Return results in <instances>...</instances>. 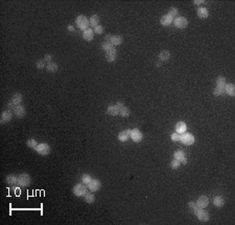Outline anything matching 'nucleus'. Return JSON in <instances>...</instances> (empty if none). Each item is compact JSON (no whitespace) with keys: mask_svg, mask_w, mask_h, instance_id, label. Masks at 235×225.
<instances>
[{"mask_svg":"<svg viewBox=\"0 0 235 225\" xmlns=\"http://www.w3.org/2000/svg\"><path fill=\"white\" fill-rule=\"evenodd\" d=\"M75 23H76V26H78L80 30H82L83 32L86 30H88V26L90 25L89 20H88L87 17L84 16V15H80V16L76 17Z\"/></svg>","mask_w":235,"mask_h":225,"instance_id":"obj_1","label":"nucleus"},{"mask_svg":"<svg viewBox=\"0 0 235 225\" xmlns=\"http://www.w3.org/2000/svg\"><path fill=\"white\" fill-rule=\"evenodd\" d=\"M180 142L185 145H192L195 142V138H194V136H193V134L189 133V132H185V133L181 134Z\"/></svg>","mask_w":235,"mask_h":225,"instance_id":"obj_2","label":"nucleus"},{"mask_svg":"<svg viewBox=\"0 0 235 225\" xmlns=\"http://www.w3.org/2000/svg\"><path fill=\"white\" fill-rule=\"evenodd\" d=\"M72 192H73V194L76 197H82V196H85L87 194V186L83 182L82 183H78L76 185H74Z\"/></svg>","mask_w":235,"mask_h":225,"instance_id":"obj_3","label":"nucleus"},{"mask_svg":"<svg viewBox=\"0 0 235 225\" xmlns=\"http://www.w3.org/2000/svg\"><path fill=\"white\" fill-rule=\"evenodd\" d=\"M195 216L197 217V219L202 222H207L209 220V214L205 211V208H201V207H197L194 211Z\"/></svg>","mask_w":235,"mask_h":225,"instance_id":"obj_4","label":"nucleus"},{"mask_svg":"<svg viewBox=\"0 0 235 225\" xmlns=\"http://www.w3.org/2000/svg\"><path fill=\"white\" fill-rule=\"evenodd\" d=\"M30 181H32V178L28 174L26 173H23V174H20L18 176V185L21 187H25V186H28L30 184Z\"/></svg>","mask_w":235,"mask_h":225,"instance_id":"obj_5","label":"nucleus"},{"mask_svg":"<svg viewBox=\"0 0 235 225\" xmlns=\"http://www.w3.org/2000/svg\"><path fill=\"white\" fill-rule=\"evenodd\" d=\"M35 150H36L37 153L40 154V155L46 156V155H48L50 152V145H48V143H39Z\"/></svg>","mask_w":235,"mask_h":225,"instance_id":"obj_6","label":"nucleus"},{"mask_svg":"<svg viewBox=\"0 0 235 225\" xmlns=\"http://www.w3.org/2000/svg\"><path fill=\"white\" fill-rule=\"evenodd\" d=\"M173 24H175V26L177 28H179V30H183V28H186L188 25V21L187 19L185 18V17H177L175 19H173Z\"/></svg>","mask_w":235,"mask_h":225,"instance_id":"obj_7","label":"nucleus"},{"mask_svg":"<svg viewBox=\"0 0 235 225\" xmlns=\"http://www.w3.org/2000/svg\"><path fill=\"white\" fill-rule=\"evenodd\" d=\"M131 138L134 142H140L142 139H143V135H142L141 131L139 129H133L131 130Z\"/></svg>","mask_w":235,"mask_h":225,"instance_id":"obj_8","label":"nucleus"},{"mask_svg":"<svg viewBox=\"0 0 235 225\" xmlns=\"http://www.w3.org/2000/svg\"><path fill=\"white\" fill-rule=\"evenodd\" d=\"M173 159L179 160V161L183 164H187V158H186L185 153H184L182 150H177V151H175V153H173Z\"/></svg>","mask_w":235,"mask_h":225,"instance_id":"obj_9","label":"nucleus"},{"mask_svg":"<svg viewBox=\"0 0 235 225\" xmlns=\"http://www.w3.org/2000/svg\"><path fill=\"white\" fill-rule=\"evenodd\" d=\"M100 186H102V183H100V181L98 179H92L91 181L89 182V183L87 184V189H89L91 192H97L98 189H100Z\"/></svg>","mask_w":235,"mask_h":225,"instance_id":"obj_10","label":"nucleus"},{"mask_svg":"<svg viewBox=\"0 0 235 225\" xmlns=\"http://www.w3.org/2000/svg\"><path fill=\"white\" fill-rule=\"evenodd\" d=\"M117 58V52H116L115 47H112L111 49L106 52V60L108 62H113Z\"/></svg>","mask_w":235,"mask_h":225,"instance_id":"obj_11","label":"nucleus"},{"mask_svg":"<svg viewBox=\"0 0 235 225\" xmlns=\"http://www.w3.org/2000/svg\"><path fill=\"white\" fill-rule=\"evenodd\" d=\"M13 113H14V112H12V110H10V109L4 110L1 114V123H5L10 122L13 117Z\"/></svg>","mask_w":235,"mask_h":225,"instance_id":"obj_12","label":"nucleus"},{"mask_svg":"<svg viewBox=\"0 0 235 225\" xmlns=\"http://www.w3.org/2000/svg\"><path fill=\"white\" fill-rule=\"evenodd\" d=\"M195 203H197L199 207H201V208H206L208 206V204H209V199H208L207 196L203 195L197 199V201Z\"/></svg>","mask_w":235,"mask_h":225,"instance_id":"obj_13","label":"nucleus"},{"mask_svg":"<svg viewBox=\"0 0 235 225\" xmlns=\"http://www.w3.org/2000/svg\"><path fill=\"white\" fill-rule=\"evenodd\" d=\"M131 138V130H124L118 134V140L121 142H126Z\"/></svg>","mask_w":235,"mask_h":225,"instance_id":"obj_14","label":"nucleus"},{"mask_svg":"<svg viewBox=\"0 0 235 225\" xmlns=\"http://www.w3.org/2000/svg\"><path fill=\"white\" fill-rule=\"evenodd\" d=\"M13 112H14L15 115H16L17 117H23V116L26 114L25 108H24V106H22V105H17L16 107H15V109L13 110Z\"/></svg>","mask_w":235,"mask_h":225,"instance_id":"obj_15","label":"nucleus"},{"mask_svg":"<svg viewBox=\"0 0 235 225\" xmlns=\"http://www.w3.org/2000/svg\"><path fill=\"white\" fill-rule=\"evenodd\" d=\"M175 132H177V133L183 134V133H185L186 130H187V125H186L184 122H179L177 125H175Z\"/></svg>","mask_w":235,"mask_h":225,"instance_id":"obj_16","label":"nucleus"},{"mask_svg":"<svg viewBox=\"0 0 235 225\" xmlns=\"http://www.w3.org/2000/svg\"><path fill=\"white\" fill-rule=\"evenodd\" d=\"M172 22H173V18L170 17L168 14L162 16L161 20H160V23H161V25H163V26H169Z\"/></svg>","mask_w":235,"mask_h":225,"instance_id":"obj_17","label":"nucleus"},{"mask_svg":"<svg viewBox=\"0 0 235 225\" xmlns=\"http://www.w3.org/2000/svg\"><path fill=\"white\" fill-rule=\"evenodd\" d=\"M197 16H199V18L201 19H206L209 17V11L207 10L206 8H197Z\"/></svg>","mask_w":235,"mask_h":225,"instance_id":"obj_18","label":"nucleus"},{"mask_svg":"<svg viewBox=\"0 0 235 225\" xmlns=\"http://www.w3.org/2000/svg\"><path fill=\"white\" fill-rule=\"evenodd\" d=\"M83 38L85 39L86 41H92L94 39V30H86L83 32Z\"/></svg>","mask_w":235,"mask_h":225,"instance_id":"obj_19","label":"nucleus"},{"mask_svg":"<svg viewBox=\"0 0 235 225\" xmlns=\"http://www.w3.org/2000/svg\"><path fill=\"white\" fill-rule=\"evenodd\" d=\"M225 92L230 96H235V85L234 84H232V83L226 84Z\"/></svg>","mask_w":235,"mask_h":225,"instance_id":"obj_20","label":"nucleus"},{"mask_svg":"<svg viewBox=\"0 0 235 225\" xmlns=\"http://www.w3.org/2000/svg\"><path fill=\"white\" fill-rule=\"evenodd\" d=\"M107 112H108V114H110V115H112V116H117V115H119V108H118L116 105H111L108 107Z\"/></svg>","mask_w":235,"mask_h":225,"instance_id":"obj_21","label":"nucleus"},{"mask_svg":"<svg viewBox=\"0 0 235 225\" xmlns=\"http://www.w3.org/2000/svg\"><path fill=\"white\" fill-rule=\"evenodd\" d=\"M110 42H111L113 46H118V45H120V44H122V42H124V38H122L121 36L115 35V36L111 37V40H110Z\"/></svg>","mask_w":235,"mask_h":225,"instance_id":"obj_22","label":"nucleus"},{"mask_svg":"<svg viewBox=\"0 0 235 225\" xmlns=\"http://www.w3.org/2000/svg\"><path fill=\"white\" fill-rule=\"evenodd\" d=\"M5 181H6V183H8V184L14 185V184L18 183V177H17L15 174H10V175L6 176Z\"/></svg>","mask_w":235,"mask_h":225,"instance_id":"obj_23","label":"nucleus"},{"mask_svg":"<svg viewBox=\"0 0 235 225\" xmlns=\"http://www.w3.org/2000/svg\"><path fill=\"white\" fill-rule=\"evenodd\" d=\"M11 102L14 104L15 106L20 105L21 102H22V94L18 93V92L14 93V94H13V96H12V100H11Z\"/></svg>","mask_w":235,"mask_h":225,"instance_id":"obj_24","label":"nucleus"},{"mask_svg":"<svg viewBox=\"0 0 235 225\" xmlns=\"http://www.w3.org/2000/svg\"><path fill=\"white\" fill-rule=\"evenodd\" d=\"M213 204L216 207H223L224 204H225V200H224V198L221 196H216L213 199Z\"/></svg>","mask_w":235,"mask_h":225,"instance_id":"obj_25","label":"nucleus"},{"mask_svg":"<svg viewBox=\"0 0 235 225\" xmlns=\"http://www.w3.org/2000/svg\"><path fill=\"white\" fill-rule=\"evenodd\" d=\"M89 23H90V25H92L93 27L97 26L98 24H99V16H97V15L91 16V18L89 19Z\"/></svg>","mask_w":235,"mask_h":225,"instance_id":"obj_26","label":"nucleus"},{"mask_svg":"<svg viewBox=\"0 0 235 225\" xmlns=\"http://www.w3.org/2000/svg\"><path fill=\"white\" fill-rule=\"evenodd\" d=\"M130 114H131V111L126 106H124V107L119 109V115L122 116V117H128V116H130Z\"/></svg>","mask_w":235,"mask_h":225,"instance_id":"obj_27","label":"nucleus"},{"mask_svg":"<svg viewBox=\"0 0 235 225\" xmlns=\"http://www.w3.org/2000/svg\"><path fill=\"white\" fill-rule=\"evenodd\" d=\"M58 68H59V65L56 62H51V63L47 64V66H46V69L49 72H56L58 70Z\"/></svg>","mask_w":235,"mask_h":225,"instance_id":"obj_28","label":"nucleus"},{"mask_svg":"<svg viewBox=\"0 0 235 225\" xmlns=\"http://www.w3.org/2000/svg\"><path fill=\"white\" fill-rule=\"evenodd\" d=\"M169 58H170V52L168 50H163V52H160L159 59L161 61H167L169 60Z\"/></svg>","mask_w":235,"mask_h":225,"instance_id":"obj_29","label":"nucleus"},{"mask_svg":"<svg viewBox=\"0 0 235 225\" xmlns=\"http://www.w3.org/2000/svg\"><path fill=\"white\" fill-rule=\"evenodd\" d=\"M85 201L89 204L94 203V201H95V197H94V195L92 193H87L85 195Z\"/></svg>","mask_w":235,"mask_h":225,"instance_id":"obj_30","label":"nucleus"},{"mask_svg":"<svg viewBox=\"0 0 235 225\" xmlns=\"http://www.w3.org/2000/svg\"><path fill=\"white\" fill-rule=\"evenodd\" d=\"M216 86L221 88H225L226 86V79L224 77H218L216 79Z\"/></svg>","mask_w":235,"mask_h":225,"instance_id":"obj_31","label":"nucleus"},{"mask_svg":"<svg viewBox=\"0 0 235 225\" xmlns=\"http://www.w3.org/2000/svg\"><path fill=\"white\" fill-rule=\"evenodd\" d=\"M225 93V88H221V87H215L213 90V94L215 96H221Z\"/></svg>","mask_w":235,"mask_h":225,"instance_id":"obj_32","label":"nucleus"},{"mask_svg":"<svg viewBox=\"0 0 235 225\" xmlns=\"http://www.w3.org/2000/svg\"><path fill=\"white\" fill-rule=\"evenodd\" d=\"M92 179H93V178H92L91 175H89V174H84V175L82 176V182L86 185L89 183Z\"/></svg>","mask_w":235,"mask_h":225,"instance_id":"obj_33","label":"nucleus"},{"mask_svg":"<svg viewBox=\"0 0 235 225\" xmlns=\"http://www.w3.org/2000/svg\"><path fill=\"white\" fill-rule=\"evenodd\" d=\"M178 14H179V10H178L177 8H170L169 12H168V15H169L170 17L175 19L178 17Z\"/></svg>","mask_w":235,"mask_h":225,"instance_id":"obj_34","label":"nucleus"},{"mask_svg":"<svg viewBox=\"0 0 235 225\" xmlns=\"http://www.w3.org/2000/svg\"><path fill=\"white\" fill-rule=\"evenodd\" d=\"M112 47H114L113 45H112V43L110 41H105L104 43L102 44V48L105 50V52H107V50L111 49Z\"/></svg>","mask_w":235,"mask_h":225,"instance_id":"obj_35","label":"nucleus"},{"mask_svg":"<svg viewBox=\"0 0 235 225\" xmlns=\"http://www.w3.org/2000/svg\"><path fill=\"white\" fill-rule=\"evenodd\" d=\"M181 162L179 161V160H177V159H173L172 161L170 162V167L172 170H177V169H179L180 167H181Z\"/></svg>","mask_w":235,"mask_h":225,"instance_id":"obj_36","label":"nucleus"},{"mask_svg":"<svg viewBox=\"0 0 235 225\" xmlns=\"http://www.w3.org/2000/svg\"><path fill=\"white\" fill-rule=\"evenodd\" d=\"M180 138H181V134L177 133V132H173V133L170 135V139L172 140L173 142H180Z\"/></svg>","mask_w":235,"mask_h":225,"instance_id":"obj_37","label":"nucleus"},{"mask_svg":"<svg viewBox=\"0 0 235 225\" xmlns=\"http://www.w3.org/2000/svg\"><path fill=\"white\" fill-rule=\"evenodd\" d=\"M93 30H94V33H95V34L102 35V33H104V30H105V27L102 25H100V24H98L97 26H95V27H94Z\"/></svg>","mask_w":235,"mask_h":225,"instance_id":"obj_38","label":"nucleus"},{"mask_svg":"<svg viewBox=\"0 0 235 225\" xmlns=\"http://www.w3.org/2000/svg\"><path fill=\"white\" fill-rule=\"evenodd\" d=\"M26 145H27V147H29L30 149H36L38 143H37V142L35 139H28L27 142H26Z\"/></svg>","mask_w":235,"mask_h":225,"instance_id":"obj_39","label":"nucleus"},{"mask_svg":"<svg viewBox=\"0 0 235 225\" xmlns=\"http://www.w3.org/2000/svg\"><path fill=\"white\" fill-rule=\"evenodd\" d=\"M36 66L38 69H43V68L45 67V62H44V60H39L37 62Z\"/></svg>","mask_w":235,"mask_h":225,"instance_id":"obj_40","label":"nucleus"},{"mask_svg":"<svg viewBox=\"0 0 235 225\" xmlns=\"http://www.w3.org/2000/svg\"><path fill=\"white\" fill-rule=\"evenodd\" d=\"M188 207H189V209H191L192 211H194L195 209L197 208V203H194V202H192V201H190L189 203H188Z\"/></svg>","mask_w":235,"mask_h":225,"instance_id":"obj_41","label":"nucleus"},{"mask_svg":"<svg viewBox=\"0 0 235 225\" xmlns=\"http://www.w3.org/2000/svg\"><path fill=\"white\" fill-rule=\"evenodd\" d=\"M43 60H44L45 63H47V64L51 63V62H52V56H51V55H46V56L44 57Z\"/></svg>","mask_w":235,"mask_h":225,"instance_id":"obj_42","label":"nucleus"},{"mask_svg":"<svg viewBox=\"0 0 235 225\" xmlns=\"http://www.w3.org/2000/svg\"><path fill=\"white\" fill-rule=\"evenodd\" d=\"M193 3L197 4V5H199V4H201V3H204V0H194Z\"/></svg>","mask_w":235,"mask_h":225,"instance_id":"obj_43","label":"nucleus"},{"mask_svg":"<svg viewBox=\"0 0 235 225\" xmlns=\"http://www.w3.org/2000/svg\"><path fill=\"white\" fill-rule=\"evenodd\" d=\"M111 35H107V36L106 37H105V41H110V40H111Z\"/></svg>","mask_w":235,"mask_h":225,"instance_id":"obj_44","label":"nucleus"},{"mask_svg":"<svg viewBox=\"0 0 235 225\" xmlns=\"http://www.w3.org/2000/svg\"><path fill=\"white\" fill-rule=\"evenodd\" d=\"M116 106H117V107H118V108H119V109H120V108H122V107H124V104H122L121 102H118V103H117V105H116Z\"/></svg>","mask_w":235,"mask_h":225,"instance_id":"obj_45","label":"nucleus"},{"mask_svg":"<svg viewBox=\"0 0 235 225\" xmlns=\"http://www.w3.org/2000/svg\"><path fill=\"white\" fill-rule=\"evenodd\" d=\"M68 30H69V32H73V30H74V27H73V26H72V25H69V26H68Z\"/></svg>","mask_w":235,"mask_h":225,"instance_id":"obj_46","label":"nucleus"}]
</instances>
